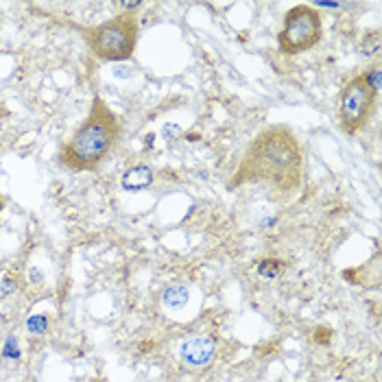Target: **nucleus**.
Here are the masks:
<instances>
[{
    "mask_svg": "<svg viewBox=\"0 0 382 382\" xmlns=\"http://www.w3.org/2000/svg\"><path fill=\"white\" fill-rule=\"evenodd\" d=\"M304 148L284 125L262 129L245 151L231 188L243 184H264L277 192H291L302 186Z\"/></svg>",
    "mask_w": 382,
    "mask_h": 382,
    "instance_id": "f257e3e1",
    "label": "nucleus"
},
{
    "mask_svg": "<svg viewBox=\"0 0 382 382\" xmlns=\"http://www.w3.org/2000/svg\"><path fill=\"white\" fill-rule=\"evenodd\" d=\"M121 138V121L101 96L92 98L88 116L59 148V164L72 173H90L101 166Z\"/></svg>",
    "mask_w": 382,
    "mask_h": 382,
    "instance_id": "f03ea898",
    "label": "nucleus"
},
{
    "mask_svg": "<svg viewBox=\"0 0 382 382\" xmlns=\"http://www.w3.org/2000/svg\"><path fill=\"white\" fill-rule=\"evenodd\" d=\"M140 38V22L134 13H119L114 18L83 31L90 53L98 61H127L134 57Z\"/></svg>",
    "mask_w": 382,
    "mask_h": 382,
    "instance_id": "7ed1b4c3",
    "label": "nucleus"
},
{
    "mask_svg": "<svg viewBox=\"0 0 382 382\" xmlns=\"http://www.w3.org/2000/svg\"><path fill=\"white\" fill-rule=\"evenodd\" d=\"M378 92L380 90L369 81L367 70L354 75L343 86L337 103V119L347 136H356L369 125L378 105Z\"/></svg>",
    "mask_w": 382,
    "mask_h": 382,
    "instance_id": "20e7f679",
    "label": "nucleus"
},
{
    "mask_svg": "<svg viewBox=\"0 0 382 382\" xmlns=\"http://www.w3.org/2000/svg\"><path fill=\"white\" fill-rule=\"evenodd\" d=\"M323 40V20L317 7L295 5L284 13L277 33V51L286 57L308 53Z\"/></svg>",
    "mask_w": 382,
    "mask_h": 382,
    "instance_id": "39448f33",
    "label": "nucleus"
},
{
    "mask_svg": "<svg viewBox=\"0 0 382 382\" xmlns=\"http://www.w3.org/2000/svg\"><path fill=\"white\" fill-rule=\"evenodd\" d=\"M217 356V343L210 337H194L181 345V360L192 369H204Z\"/></svg>",
    "mask_w": 382,
    "mask_h": 382,
    "instance_id": "423d86ee",
    "label": "nucleus"
},
{
    "mask_svg": "<svg viewBox=\"0 0 382 382\" xmlns=\"http://www.w3.org/2000/svg\"><path fill=\"white\" fill-rule=\"evenodd\" d=\"M155 184V171L148 164H134L123 173L121 186L127 192H142Z\"/></svg>",
    "mask_w": 382,
    "mask_h": 382,
    "instance_id": "0eeeda50",
    "label": "nucleus"
},
{
    "mask_svg": "<svg viewBox=\"0 0 382 382\" xmlns=\"http://www.w3.org/2000/svg\"><path fill=\"white\" fill-rule=\"evenodd\" d=\"M190 300V295H188V289L186 286H171V289H166L164 291V304L169 306V308H184Z\"/></svg>",
    "mask_w": 382,
    "mask_h": 382,
    "instance_id": "6e6552de",
    "label": "nucleus"
},
{
    "mask_svg": "<svg viewBox=\"0 0 382 382\" xmlns=\"http://www.w3.org/2000/svg\"><path fill=\"white\" fill-rule=\"evenodd\" d=\"M284 262H280L277 258H264V260H260L258 262V275L260 277H264V280H275V277H280L282 273H284Z\"/></svg>",
    "mask_w": 382,
    "mask_h": 382,
    "instance_id": "1a4fd4ad",
    "label": "nucleus"
},
{
    "mask_svg": "<svg viewBox=\"0 0 382 382\" xmlns=\"http://www.w3.org/2000/svg\"><path fill=\"white\" fill-rule=\"evenodd\" d=\"M46 330H48V319L42 317V314L29 319V332H31V335H44Z\"/></svg>",
    "mask_w": 382,
    "mask_h": 382,
    "instance_id": "9d476101",
    "label": "nucleus"
},
{
    "mask_svg": "<svg viewBox=\"0 0 382 382\" xmlns=\"http://www.w3.org/2000/svg\"><path fill=\"white\" fill-rule=\"evenodd\" d=\"M121 7H123V11H125V13H129L131 9H140V7H142V3H121Z\"/></svg>",
    "mask_w": 382,
    "mask_h": 382,
    "instance_id": "9b49d317",
    "label": "nucleus"
},
{
    "mask_svg": "<svg viewBox=\"0 0 382 382\" xmlns=\"http://www.w3.org/2000/svg\"><path fill=\"white\" fill-rule=\"evenodd\" d=\"M3 210H5V199L0 197V214H3Z\"/></svg>",
    "mask_w": 382,
    "mask_h": 382,
    "instance_id": "f8f14e48",
    "label": "nucleus"
}]
</instances>
